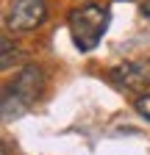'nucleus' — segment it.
Segmentation results:
<instances>
[{
    "label": "nucleus",
    "mask_w": 150,
    "mask_h": 155,
    "mask_svg": "<svg viewBox=\"0 0 150 155\" xmlns=\"http://www.w3.org/2000/svg\"><path fill=\"white\" fill-rule=\"evenodd\" d=\"M42 89H45V72L36 64L22 67L20 75L14 78V83L3 89V100H0L3 119L11 122V119H17V116H22L42 97Z\"/></svg>",
    "instance_id": "obj_1"
},
{
    "label": "nucleus",
    "mask_w": 150,
    "mask_h": 155,
    "mask_svg": "<svg viewBox=\"0 0 150 155\" xmlns=\"http://www.w3.org/2000/svg\"><path fill=\"white\" fill-rule=\"evenodd\" d=\"M108 8L97 6V3H86V6H78L72 8L70 17H67V25H70V33H72V45L78 47L81 53H89L100 45V39L106 36L108 31Z\"/></svg>",
    "instance_id": "obj_2"
},
{
    "label": "nucleus",
    "mask_w": 150,
    "mask_h": 155,
    "mask_svg": "<svg viewBox=\"0 0 150 155\" xmlns=\"http://www.w3.org/2000/svg\"><path fill=\"white\" fill-rule=\"evenodd\" d=\"M108 83L122 91H139L150 89V58H134V61H122L106 72Z\"/></svg>",
    "instance_id": "obj_3"
},
{
    "label": "nucleus",
    "mask_w": 150,
    "mask_h": 155,
    "mask_svg": "<svg viewBox=\"0 0 150 155\" xmlns=\"http://www.w3.org/2000/svg\"><path fill=\"white\" fill-rule=\"evenodd\" d=\"M47 19L45 0H11L6 11V28L11 33H28Z\"/></svg>",
    "instance_id": "obj_4"
},
{
    "label": "nucleus",
    "mask_w": 150,
    "mask_h": 155,
    "mask_svg": "<svg viewBox=\"0 0 150 155\" xmlns=\"http://www.w3.org/2000/svg\"><path fill=\"white\" fill-rule=\"evenodd\" d=\"M0 45H3V58H0V67L9 69V67H11V61H17V58H20V47L11 45V39H9V36L0 39Z\"/></svg>",
    "instance_id": "obj_5"
},
{
    "label": "nucleus",
    "mask_w": 150,
    "mask_h": 155,
    "mask_svg": "<svg viewBox=\"0 0 150 155\" xmlns=\"http://www.w3.org/2000/svg\"><path fill=\"white\" fill-rule=\"evenodd\" d=\"M134 108H136V114L142 116V119L150 122V94H139L134 100Z\"/></svg>",
    "instance_id": "obj_6"
},
{
    "label": "nucleus",
    "mask_w": 150,
    "mask_h": 155,
    "mask_svg": "<svg viewBox=\"0 0 150 155\" xmlns=\"http://www.w3.org/2000/svg\"><path fill=\"white\" fill-rule=\"evenodd\" d=\"M142 14H145V17H150V3H145V6H142Z\"/></svg>",
    "instance_id": "obj_7"
}]
</instances>
